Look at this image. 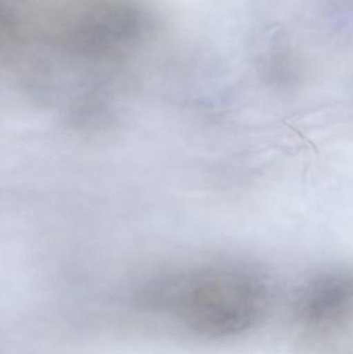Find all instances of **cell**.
I'll list each match as a JSON object with an SVG mask.
<instances>
[{"instance_id": "cell-1", "label": "cell", "mask_w": 353, "mask_h": 354, "mask_svg": "<svg viewBox=\"0 0 353 354\" xmlns=\"http://www.w3.org/2000/svg\"><path fill=\"white\" fill-rule=\"evenodd\" d=\"M128 307L153 332L223 346L261 332L277 315L279 301L254 277L218 258L153 274L134 289Z\"/></svg>"}]
</instances>
